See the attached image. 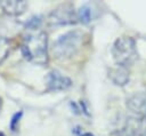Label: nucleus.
Listing matches in <instances>:
<instances>
[{
  "mask_svg": "<svg viewBox=\"0 0 146 136\" xmlns=\"http://www.w3.org/2000/svg\"><path fill=\"white\" fill-rule=\"evenodd\" d=\"M84 33L80 30L68 31L60 37H58L51 47L54 56L58 59H67L75 56L83 43Z\"/></svg>",
  "mask_w": 146,
  "mask_h": 136,
  "instance_id": "f257e3e1",
  "label": "nucleus"
},
{
  "mask_svg": "<svg viewBox=\"0 0 146 136\" xmlns=\"http://www.w3.org/2000/svg\"><path fill=\"white\" fill-rule=\"evenodd\" d=\"M48 38L43 31H35L25 37L22 45V53L25 58L36 64L47 63Z\"/></svg>",
  "mask_w": 146,
  "mask_h": 136,
  "instance_id": "f03ea898",
  "label": "nucleus"
},
{
  "mask_svg": "<svg viewBox=\"0 0 146 136\" xmlns=\"http://www.w3.org/2000/svg\"><path fill=\"white\" fill-rule=\"evenodd\" d=\"M112 55L115 63L120 66H129L137 58L135 40L130 37L117 38L112 47Z\"/></svg>",
  "mask_w": 146,
  "mask_h": 136,
  "instance_id": "7ed1b4c3",
  "label": "nucleus"
},
{
  "mask_svg": "<svg viewBox=\"0 0 146 136\" xmlns=\"http://www.w3.org/2000/svg\"><path fill=\"white\" fill-rule=\"evenodd\" d=\"M78 16L74 14L73 8L68 5H63L56 8L49 16V22L52 25H64L74 23Z\"/></svg>",
  "mask_w": 146,
  "mask_h": 136,
  "instance_id": "20e7f679",
  "label": "nucleus"
},
{
  "mask_svg": "<svg viewBox=\"0 0 146 136\" xmlns=\"http://www.w3.org/2000/svg\"><path fill=\"white\" fill-rule=\"evenodd\" d=\"M128 109L137 117H146V93H136L127 99Z\"/></svg>",
  "mask_w": 146,
  "mask_h": 136,
  "instance_id": "39448f33",
  "label": "nucleus"
},
{
  "mask_svg": "<svg viewBox=\"0 0 146 136\" xmlns=\"http://www.w3.org/2000/svg\"><path fill=\"white\" fill-rule=\"evenodd\" d=\"M0 7L5 14L10 16H18L26 10L27 2L24 0H2L0 1Z\"/></svg>",
  "mask_w": 146,
  "mask_h": 136,
  "instance_id": "423d86ee",
  "label": "nucleus"
},
{
  "mask_svg": "<svg viewBox=\"0 0 146 136\" xmlns=\"http://www.w3.org/2000/svg\"><path fill=\"white\" fill-rule=\"evenodd\" d=\"M72 81L70 78L63 75L58 71H52L49 73L48 78V85L51 90H63L71 86Z\"/></svg>",
  "mask_w": 146,
  "mask_h": 136,
  "instance_id": "0eeeda50",
  "label": "nucleus"
},
{
  "mask_svg": "<svg viewBox=\"0 0 146 136\" xmlns=\"http://www.w3.org/2000/svg\"><path fill=\"white\" fill-rule=\"evenodd\" d=\"M110 77L115 85L124 86L129 81V71L127 70V67L117 65V67L111 70Z\"/></svg>",
  "mask_w": 146,
  "mask_h": 136,
  "instance_id": "6e6552de",
  "label": "nucleus"
},
{
  "mask_svg": "<svg viewBox=\"0 0 146 136\" xmlns=\"http://www.w3.org/2000/svg\"><path fill=\"white\" fill-rule=\"evenodd\" d=\"M76 16H78V18H79L82 23H88V22H90V21H91V9H90V7H89V6H82V7L79 9Z\"/></svg>",
  "mask_w": 146,
  "mask_h": 136,
  "instance_id": "1a4fd4ad",
  "label": "nucleus"
},
{
  "mask_svg": "<svg viewBox=\"0 0 146 136\" xmlns=\"http://www.w3.org/2000/svg\"><path fill=\"white\" fill-rule=\"evenodd\" d=\"M9 49H10L9 41L6 38L0 37V63H2V61L7 57Z\"/></svg>",
  "mask_w": 146,
  "mask_h": 136,
  "instance_id": "9d476101",
  "label": "nucleus"
},
{
  "mask_svg": "<svg viewBox=\"0 0 146 136\" xmlns=\"http://www.w3.org/2000/svg\"><path fill=\"white\" fill-rule=\"evenodd\" d=\"M81 136H94L92 134H90V133H84L83 135H81Z\"/></svg>",
  "mask_w": 146,
  "mask_h": 136,
  "instance_id": "9b49d317",
  "label": "nucleus"
},
{
  "mask_svg": "<svg viewBox=\"0 0 146 136\" xmlns=\"http://www.w3.org/2000/svg\"><path fill=\"white\" fill-rule=\"evenodd\" d=\"M1 107H2V99L0 98V111H1Z\"/></svg>",
  "mask_w": 146,
  "mask_h": 136,
  "instance_id": "f8f14e48",
  "label": "nucleus"
},
{
  "mask_svg": "<svg viewBox=\"0 0 146 136\" xmlns=\"http://www.w3.org/2000/svg\"><path fill=\"white\" fill-rule=\"evenodd\" d=\"M0 136H5V135H3V134H2V133H0Z\"/></svg>",
  "mask_w": 146,
  "mask_h": 136,
  "instance_id": "ddd939ff",
  "label": "nucleus"
}]
</instances>
